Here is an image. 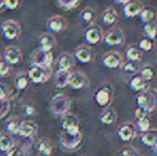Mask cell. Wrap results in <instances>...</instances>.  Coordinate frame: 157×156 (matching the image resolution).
Listing matches in <instances>:
<instances>
[{"label":"cell","mask_w":157,"mask_h":156,"mask_svg":"<svg viewBox=\"0 0 157 156\" xmlns=\"http://www.w3.org/2000/svg\"><path fill=\"white\" fill-rule=\"evenodd\" d=\"M136 105L138 108L143 109L147 113L155 110L157 108V89L147 88V90L137 94Z\"/></svg>","instance_id":"1"},{"label":"cell","mask_w":157,"mask_h":156,"mask_svg":"<svg viewBox=\"0 0 157 156\" xmlns=\"http://www.w3.org/2000/svg\"><path fill=\"white\" fill-rule=\"evenodd\" d=\"M71 98L66 94L58 93L52 97L49 102V109L57 117H63L71 109Z\"/></svg>","instance_id":"2"},{"label":"cell","mask_w":157,"mask_h":156,"mask_svg":"<svg viewBox=\"0 0 157 156\" xmlns=\"http://www.w3.org/2000/svg\"><path fill=\"white\" fill-rule=\"evenodd\" d=\"M82 140V135L79 131H62L60 134V144L65 150H75L78 148Z\"/></svg>","instance_id":"3"},{"label":"cell","mask_w":157,"mask_h":156,"mask_svg":"<svg viewBox=\"0 0 157 156\" xmlns=\"http://www.w3.org/2000/svg\"><path fill=\"white\" fill-rule=\"evenodd\" d=\"M52 76V67H41L36 65H31L27 73V77L32 83H43L46 82Z\"/></svg>","instance_id":"4"},{"label":"cell","mask_w":157,"mask_h":156,"mask_svg":"<svg viewBox=\"0 0 157 156\" xmlns=\"http://www.w3.org/2000/svg\"><path fill=\"white\" fill-rule=\"evenodd\" d=\"M113 97V90L109 85H106L101 87L98 90H96L94 94V101L97 106L107 108L112 102Z\"/></svg>","instance_id":"5"},{"label":"cell","mask_w":157,"mask_h":156,"mask_svg":"<svg viewBox=\"0 0 157 156\" xmlns=\"http://www.w3.org/2000/svg\"><path fill=\"white\" fill-rule=\"evenodd\" d=\"M1 32L2 36L8 41H13L16 40L21 36V25L18 21H14V19H8V21H3L1 25Z\"/></svg>","instance_id":"6"},{"label":"cell","mask_w":157,"mask_h":156,"mask_svg":"<svg viewBox=\"0 0 157 156\" xmlns=\"http://www.w3.org/2000/svg\"><path fill=\"white\" fill-rule=\"evenodd\" d=\"M30 62L31 65H36V67H50L52 63V59H54V54L52 51H41V50L36 49L31 54L30 57Z\"/></svg>","instance_id":"7"},{"label":"cell","mask_w":157,"mask_h":156,"mask_svg":"<svg viewBox=\"0 0 157 156\" xmlns=\"http://www.w3.org/2000/svg\"><path fill=\"white\" fill-rule=\"evenodd\" d=\"M104 43L109 47H116V46L122 45L125 41V34L120 28H112L104 36Z\"/></svg>","instance_id":"8"},{"label":"cell","mask_w":157,"mask_h":156,"mask_svg":"<svg viewBox=\"0 0 157 156\" xmlns=\"http://www.w3.org/2000/svg\"><path fill=\"white\" fill-rule=\"evenodd\" d=\"M104 38L103 30L97 25H90L83 32V39L89 45H97Z\"/></svg>","instance_id":"9"},{"label":"cell","mask_w":157,"mask_h":156,"mask_svg":"<svg viewBox=\"0 0 157 156\" xmlns=\"http://www.w3.org/2000/svg\"><path fill=\"white\" fill-rule=\"evenodd\" d=\"M3 60L9 65H17L23 60V54H21V48L15 45L6 46L3 51Z\"/></svg>","instance_id":"10"},{"label":"cell","mask_w":157,"mask_h":156,"mask_svg":"<svg viewBox=\"0 0 157 156\" xmlns=\"http://www.w3.org/2000/svg\"><path fill=\"white\" fill-rule=\"evenodd\" d=\"M88 85H89V79L82 72L75 71L73 73H71L67 83V87L70 89L78 91V90L85 89L86 87H88Z\"/></svg>","instance_id":"11"},{"label":"cell","mask_w":157,"mask_h":156,"mask_svg":"<svg viewBox=\"0 0 157 156\" xmlns=\"http://www.w3.org/2000/svg\"><path fill=\"white\" fill-rule=\"evenodd\" d=\"M47 30L50 33H60L67 27V21L61 15H54L46 23Z\"/></svg>","instance_id":"12"},{"label":"cell","mask_w":157,"mask_h":156,"mask_svg":"<svg viewBox=\"0 0 157 156\" xmlns=\"http://www.w3.org/2000/svg\"><path fill=\"white\" fill-rule=\"evenodd\" d=\"M122 57L117 51H109L101 59V64L107 70H116L119 69L122 64Z\"/></svg>","instance_id":"13"},{"label":"cell","mask_w":157,"mask_h":156,"mask_svg":"<svg viewBox=\"0 0 157 156\" xmlns=\"http://www.w3.org/2000/svg\"><path fill=\"white\" fill-rule=\"evenodd\" d=\"M61 127L62 131H79V119L73 113H66L61 117Z\"/></svg>","instance_id":"14"},{"label":"cell","mask_w":157,"mask_h":156,"mask_svg":"<svg viewBox=\"0 0 157 156\" xmlns=\"http://www.w3.org/2000/svg\"><path fill=\"white\" fill-rule=\"evenodd\" d=\"M75 58L70 52H62L57 58V67L58 71H66L70 72L74 67Z\"/></svg>","instance_id":"15"},{"label":"cell","mask_w":157,"mask_h":156,"mask_svg":"<svg viewBox=\"0 0 157 156\" xmlns=\"http://www.w3.org/2000/svg\"><path fill=\"white\" fill-rule=\"evenodd\" d=\"M57 45L56 38L52 33H43L39 38V48L37 49L41 51H52Z\"/></svg>","instance_id":"16"},{"label":"cell","mask_w":157,"mask_h":156,"mask_svg":"<svg viewBox=\"0 0 157 156\" xmlns=\"http://www.w3.org/2000/svg\"><path fill=\"white\" fill-rule=\"evenodd\" d=\"M74 58L78 61L81 64H87V63L91 62L92 58H93V52H92L91 48L87 45H80L76 48L74 54Z\"/></svg>","instance_id":"17"},{"label":"cell","mask_w":157,"mask_h":156,"mask_svg":"<svg viewBox=\"0 0 157 156\" xmlns=\"http://www.w3.org/2000/svg\"><path fill=\"white\" fill-rule=\"evenodd\" d=\"M37 131V125L35 122H33L31 120H25L21 121V125L18 128V134L17 135L19 137L23 138H29L32 137L36 134Z\"/></svg>","instance_id":"18"},{"label":"cell","mask_w":157,"mask_h":156,"mask_svg":"<svg viewBox=\"0 0 157 156\" xmlns=\"http://www.w3.org/2000/svg\"><path fill=\"white\" fill-rule=\"evenodd\" d=\"M142 10V6L137 0H129L123 6V14L126 18H134L138 16Z\"/></svg>","instance_id":"19"},{"label":"cell","mask_w":157,"mask_h":156,"mask_svg":"<svg viewBox=\"0 0 157 156\" xmlns=\"http://www.w3.org/2000/svg\"><path fill=\"white\" fill-rule=\"evenodd\" d=\"M136 136V129L135 126L130 123H124L118 128V137L121 141L127 142L134 139Z\"/></svg>","instance_id":"20"},{"label":"cell","mask_w":157,"mask_h":156,"mask_svg":"<svg viewBox=\"0 0 157 156\" xmlns=\"http://www.w3.org/2000/svg\"><path fill=\"white\" fill-rule=\"evenodd\" d=\"M117 117H118V116H117L116 110L107 107V108L101 112V115L99 116V122L103 125L110 126V125H112L117 121Z\"/></svg>","instance_id":"21"},{"label":"cell","mask_w":157,"mask_h":156,"mask_svg":"<svg viewBox=\"0 0 157 156\" xmlns=\"http://www.w3.org/2000/svg\"><path fill=\"white\" fill-rule=\"evenodd\" d=\"M119 15L113 8H108L101 13V21L106 26H112L118 21Z\"/></svg>","instance_id":"22"},{"label":"cell","mask_w":157,"mask_h":156,"mask_svg":"<svg viewBox=\"0 0 157 156\" xmlns=\"http://www.w3.org/2000/svg\"><path fill=\"white\" fill-rule=\"evenodd\" d=\"M128 87L130 91H132L134 93H141L144 90H147V85L140 76H134L128 82Z\"/></svg>","instance_id":"23"},{"label":"cell","mask_w":157,"mask_h":156,"mask_svg":"<svg viewBox=\"0 0 157 156\" xmlns=\"http://www.w3.org/2000/svg\"><path fill=\"white\" fill-rule=\"evenodd\" d=\"M138 16L142 24H144V25L145 24H151L156 18V11L151 6H145V8H142Z\"/></svg>","instance_id":"24"},{"label":"cell","mask_w":157,"mask_h":156,"mask_svg":"<svg viewBox=\"0 0 157 156\" xmlns=\"http://www.w3.org/2000/svg\"><path fill=\"white\" fill-rule=\"evenodd\" d=\"M79 18L82 21L85 25H93V21L96 18V12L94 11V9L90 8V6H87L79 14Z\"/></svg>","instance_id":"25"},{"label":"cell","mask_w":157,"mask_h":156,"mask_svg":"<svg viewBox=\"0 0 157 156\" xmlns=\"http://www.w3.org/2000/svg\"><path fill=\"white\" fill-rule=\"evenodd\" d=\"M52 143L50 142L49 139H41L36 143V151L39 152L40 155L43 156H52Z\"/></svg>","instance_id":"26"},{"label":"cell","mask_w":157,"mask_h":156,"mask_svg":"<svg viewBox=\"0 0 157 156\" xmlns=\"http://www.w3.org/2000/svg\"><path fill=\"white\" fill-rule=\"evenodd\" d=\"M14 146V140L12 136L6 133H0V152L6 153Z\"/></svg>","instance_id":"27"},{"label":"cell","mask_w":157,"mask_h":156,"mask_svg":"<svg viewBox=\"0 0 157 156\" xmlns=\"http://www.w3.org/2000/svg\"><path fill=\"white\" fill-rule=\"evenodd\" d=\"M71 72L66 71H58L55 74V85L58 89H63L67 87L68 79H70Z\"/></svg>","instance_id":"28"},{"label":"cell","mask_w":157,"mask_h":156,"mask_svg":"<svg viewBox=\"0 0 157 156\" xmlns=\"http://www.w3.org/2000/svg\"><path fill=\"white\" fill-rule=\"evenodd\" d=\"M125 56H126L127 61L137 63V62H139V61L141 60V58H142V51H141L138 47H135V46H129V47L126 48Z\"/></svg>","instance_id":"29"},{"label":"cell","mask_w":157,"mask_h":156,"mask_svg":"<svg viewBox=\"0 0 157 156\" xmlns=\"http://www.w3.org/2000/svg\"><path fill=\"white\" fill-rule=\"evenodd\" d=\"M157 141V129H149L147 131L142 134L141 142L147 146H153V144Z\"/></svg>","instance_id":"30"},{"label":"cell","mask_w":157,"mask_h":156,"mask_svg":"<svg viewBox=\"0 0 157 156\" xmlns=\"http://www.w3.org/2000/svg\"><path fill=\"white\" fill-rule=\"evenodd\" d=\"M142 32L145 39H149L151 41L157 38V26L154 23L145 24L142 27Z\"/></svg>","instance_id":"31"},{"label":"cell","mask_w":157,"mask_h":156,"mask_svg":"<svg viewBox=\"0 0 157 156\" xmlns=\"http://www.w3.org/2000/svg\"><path fill=\"white\" fill-rule=\"evenodd\" d=\"M21 120H18L17 118H13L6 123V134H9L10 136H14L18 134V128H19V125H21Z\"/></svg>","instance_id":"32"},{"label":"cell","mask_w":157,"mask_h":156,"mask_svg":"<svg viewBox=\"0 0 157 156\" xmlns=\"http://www.w3.org/2000/svg\"><path fill=\"white\" fill-rule=\"evenodd\" d=\"M28 85H29V79H28L27 75H24V74L18 75L14 80L15 89L17 91H24L25 89H27Z\"/></svg>","instance_id":"33"},{"label":"cell","mask_w":157,"mask_h":156,"mask_svg":"<svg viewBox=\"0 0 157 156\" xmlns=\"http://www.w3.org/2000/svg\"><path fill=\"white\" fill-rule=\"evenodd\" d=\"M135 129L140 133H145L149 129H151V122L150 120L147 118L140 119V120H136V123H135Z\"/></svg>","instance_id":"34"},{"label":"cell","mask_w":157,"mask_h":156,"mask_svg":"<svg viewBox=\"0 0 157 156\" xmlns=\"http://www.w3.org/2000/svg\"><path fill=\"white\" fill-rule=\"evenodd\" d=\"M139 76H140L145 82H147V81H151L152 79L154 78V76H155V71H154V69L152 67L147 65V67H144L140 71V75Z\"/></svg>","instance_id":"35"},{"label":"cell","mask_w":157,"mask_h":156,"mask_svg":"<svg viewBox=\"0 0 157 156\" xmlns=\"http://www.w3.org/2000/svg\"><path fill=\"white\" fill-rule=\"evenodd\" d=\"M59 6L65 11H70L75 9L79 4L80 0H57Z\"/></svg>","instance_id":"36"},{"label":"cell","mask_w":157,"mask_h":156,"mask_svg":"<svg viewBox=\"0 0 157 156\" xmlns=\"http://www.w3.org/2000/svg\"><path fill=\"white\" fill-rule=\"evenodd\" d=\"M119 69H121L123 73L128 74V75H134V74H136V72H137L136 63L129 62V61H127V62H122V64L120 65Z\"/></svg>","instance_id":"37"},{"label":"cell","mask_w":157,"mask_h":156,"mask_svg":"<svg viewBox=\"0 0 157 156\" xmlns=\"http://www.w3.org/2000/svg\"><path fill=\"white\" fill-rule=\"evenodd\" d=\"M138 48L141 50V51L144 52H149L152 50L153 48V42L149 39H141L138 41Z\"/></svg>","instance_id":"38"},{"label":"cell","mask_w":157,"mask_h":156,"mask_svg":"<svg viewBox=\"0 0 157 156\" xmlns=\"http://www.w3.org/2000/svg\"><path fill=\"white\" fill-rule=\"evenodd\" d=\"M21 6V0H4V8L9 11H15Z\"/></svg>","instance_id":"39"},{"label":"cell","mask_w":157,"mask_h":156,"mask_svg":"<svg viewBox=\"0 0 157 156\" xmlns=\"http://www.w3.org/2000/svg\"><path fill=\"white\" fill-rule=\"evenodd\" d=\"M35 113H36V110H35V108L32 106V105L26 104L23 106V115L25 116V117L31 118L33 116H35Z\"/></svg>","instance_id":"40"},{"label":"cell","mask_w":157,"mask_h":156,"mask_svg":"<svg viewBox=\"0 0 157 156\" xmlns=\"http://www.w3.org/2000/svg\"><path fill=\"white\" fill-rule=\"evenodd\" d=\"M0 103H1V108H0V119H1L8 115L9 110L11 108V103L9 102V100L3 101V102H0Z\"/></svg>","instance_id":"41"},{"label":"cell","mask_w":157,"mask_h":156,"mask_svg":"<svg viewBox=\"0 0 157 156\" xmlns=\"http://www.w3.org/2000/svg\"><path fill=\"white\" fill-rule=\"evenodd\" d=\"M10 73V65L4 60H0V77H6Z\"/></svg>","instance_id":"42"},{"label":"cell","mask_w":157,"mask_h":156,"mask_svg":"<svg viewBox=\"0 0 157 156\" xmlns=\"http://www.w3.org/2000/svg\"><path fill=\"white\" fill-rule=\"evenodd\" d=\"M122 156H140L139 152L132 146H126L122 151Z\"/></svg>","instance_id":"43"},{"label":"cell","mask_w":157,"mask_h":156,"mask_svg":"<svg viewBox=\"0 0 157 156\" xmlns=\"http://www.w3.org/2000/svg\"><path fill=\"white\" fill-rule=\"evenodd\" d=\"M134 117H135L136 120H140V119L147 118V112L143 110V109L138 108V107H137V108L135 109V111H134Z\"/></svg>","instance_id":"44"},{"label":"cell","mask_w":157,"mask_h":156,"mask_svg":"<svg viewBox=\"0 0 157 156\" xmlns=\"http://www.w3.org/2000/svg\"><path fill=\"white\" fill-rule=\"evenodd\" d=\"M6 156H25L24 155V152L21 149H18V148H15L13 146L10 151L6 152Z\"/></svg>","instance_id":"45"},{"label":"cell","mask_w":157,"mask_h":156,"mask_svg":"<svg viewBox=\"0 0 157 156\" xmlns=\"http://www.w3.org/2000/svg\"><path fill=\"white\" fill-rule=\"evenodd\" d=\"M8 100V92L6 89L2 85H0V102H3V101Z\"/></svg>","instance_id":"46"},{"label":"cell","mask_w":157,"mask_h":156,"mask_svg":"<svg viewBox=\"0 0 157 156\" xmlns=\"http://www.w3.org/2000/svg\"><path fill=\"white\" fill-rule=\"evenodd\" d=\"M112 1L114 2V3L119 4V6H124L127 1H129V0H112Z\"/></svg>","instance_id":"47"},{"label":"cell","mask_w":157,"mask_h":156,"mask_svg":"<svg viewBox=\"0 0 157 156\" xmlns=\"http://www.w3.org/2000/svg\"><path fill=\"white\" fill-rule=\"evenodd\" d=\"M152 149H153L154 153H156V154H157V141L155 142V143L153 144V146H152Z\"/></svg>","instance_id":"48"},{"label":"cell","mask_w":157,"mask_h":156,"mask_svg":"<svg viewBox=\"0 0 157 156\" xmlns=\"http://www.w3.org/2000/svg\"><path fill=\"white\" fill-rule=\"evenodd\" d=\"M3 6H4V0H0V9L3 8Z\"/></svg>","instance_id":"49"},{"label":"cell","mask_w":157,"mask_h":156,"mask_svg":"<svg viewBox=\"0 0 157 156\" xmlns=\"http://www.w3.org/2000/svg\"><path fill=\"white\" fill-rule=\"evenodd\" d=\"M155 62H156V65H157V57H156V59H155Z\"/></svg>","instance_id":"50"},{"label":"cell","mask_w":157,"mask_h":156,"mask_svg":"<svg viewBox=\"0 0 157 156\" xmlns=\"http://www.w3.org/2000/svg\"><path fill=\"white\" fill-rule=\"evenodd\" d=\"M40 156H43V155H40Z\"/></svg>","instance_id":"51"},{"label":"cell","mask_w":157,"mask_h":156,"mask_svg":"<svg viewBox=\"0 0 157 156\" xmlns=\"http://www.w3.org/2000/svg\"><path fill=\"white\" fill-rule=\"evenodd\" d=\"M104 1H105V0H104Z\"/></svg>","instance_id":"52"}]
</instances>
